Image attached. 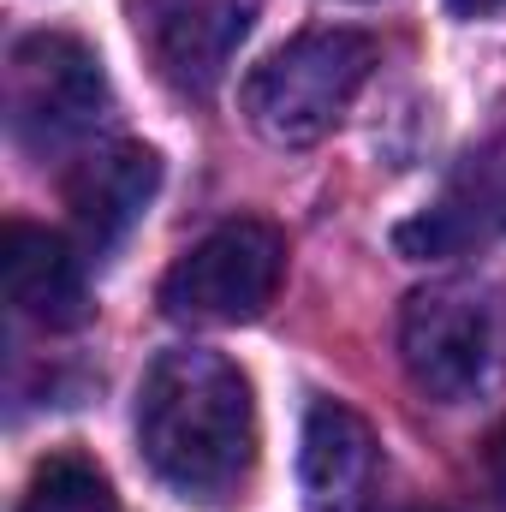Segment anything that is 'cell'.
I'll return each instance as SVG.
<instances>
[{"mask_svg": "<svg viewBox=\"0 0 506 512\" xmlns=\"http://www.w3.org/2000/svg\"><path fill=\"white\" fill-rule=\"evenodd\" d=\"M161 185V155L143 143H102L66 173V215L90 251H114L143 221L149 197Z\"/></svg>", "mask_w": 506, "mask_h": 512, "instance_id": "9", "label": "cell"}, {"mask_svg": "<svg viewBox=\"0 0 506 512\" xmlns=\"http://www.w3.org/2000/svg\"><path fill=\"white\" fill-rule=\"evenodd\" d=\"M131 36L161 84L215 96L256 24V0H126Z\"/></svg>", "mask_w": 506, "mask_h": 512, "instance_id": "5", "label": "cell"}, {"mask_svg": "<svg viewBox=\"0 0 506 512\" xmlns=\"http://www.w3.org/2000/svg\"><path fill=\"white\" fill-rule=\"evenodd\" d=\"M143 465L197 507H227L256 471L251 382L221 352H161L137 387Z\"/></svg>", "mask_w": 506, "mask_h": 512, "instance_id": "1", "label": "cell"}, {"mask_svg": "<svg viewBox=\"0 0 506 512\" xmlns=\"http://www.w3.org/2000/svg\"><path fill=\"white\" fill-rule=\"evenodd\" d=\"M489 233H506V126L489 143H477L465 155L459 179L447 185V197L435 209H423L417 221H405L393 239L405 256L429 262V256H459Z\"/></svg>", "mask_w": 506, "mask_h": 512, "instance_id": "10", "label": "cell"}, {"mask_svg": "<svg viewBox=\"0 0 506 512\" xmlns=\"http://www.w3.org/2000/svg\"><path fill=\"white\" fill-rule=\"evenodd\" d=\"M0 280H6V304L48 328V334H66V328H84L90 322V286H84V256H72V245L48 227H30V221H6L0 233Z\"/></svg>", "mask_w": 506, "mask_h": 512, "instance_id": "8", "label": "cell"}, {"mask_svg": "<svg viewBox=\"0 0 506 512\" xmlns=\"http://www.w3.org/2000/svg\"><path fill=\"white\" fill-rule=\"evenodd\" d=\"M459 18H495V12H506V0H447Z\"/></svg>", "mask_w": 506, "mask_h": 512, "instance_id": "13", "label": "cell"}, {"mask_svg": "<svg viewBox=\"0 0 506 512\" xmlns=\"http://www.w3.org/2000/svg\"><path fill=\"white\" fill-rule=\"evenodd\" d=\"M399 364L417 393L459 405L489 376V316L465 286H423L399 310Z\"/></svg>", "mask_w": 506, "mask_h": 512, "instance_id": "6", "label": "cell"}, {"mask_svg": "<svg viewBox=\"0 0 506 512\" xmlns=\"http://www.w3.org/2000/svg\"><path fill=\"white\" fill-rule=\"evenodd\" d=\"M18 512H120V495L108 483V471L84 453H48L30 483Z\"/></svg>", "mask_w": 506, "mask_h": 512, "instance_id": "11", "label": "cell"}, {"mask_svg": "<svg viewBox=\"0 0 506 512\" xmlns=\"http://www.w3.org/2000/svg\"><path fill=\"white\" fill-rule=\"evenodd\" d=\"M108 114V72L72 30H30L6 54V131L24 149H60Z\"/></svg>", "mask_w": 506, "mask_h": 512, "instance_id": "4", "label": "cell"}, {"mask_svg": "<svg viewBox=\"0 0 506 512\" xmlns=\"http://www.w3.org/2000/svg\"><path fill=\"white\" fill-rule=\"evenodd\" d=\"M370 66H376V42L364 30H340V24L304 30L245 78L239 108L256 137L280 149H304L346 120L352 96L370 84Z\"/></svg>", "mask_w": 506, "mask_h": 512, "instance_id": "2", "label": "cell"}, {"mask_svg": "<svg viewBox=\"0 0 506 512\" xmlns=\"http://www.w3.org/2000/svg\"><path fill=\"white\" fill-rule=\"evenodd\" d=\"M483 459H489V477H495V489L506 495V417L489 429V447H483Z\"/></svg>", "mask_w": 506, "mask_h": 512, "instance_id": "12", "label": "cell"}, {"mask_svg": "<svg viewBox=\"0 0 506 512\" xmlns=\"http://www.w3.org/2000/svg\"><path fill=\"white\" fill-rule=\"evenodd\" d=\"M286 280V233L274 221H221L209 239H197L161 280V310L173 322L203 328H239L256 322Z\"/></svg>", "mask_w": 506, "mask_h": 512, "instance_id": "3", "label": "cell"}, {"mask_svg": "<svg viewBox=\"0 0 506 512\" xmlns=\"http://www.w3.org/2000/svg\"><path fill=\"white\" fill-rule=\"evenodd\" d=\"M423 512H441V507H423Z\"/></svg>", "mask_w": 506, "mask_h": 512, "instance_id": "14", "label": "cell"}, {"mask_svg": "<svg viewBox=\"0 0 506 512\" xmlns=\"http://www.w3.org/2000/svg\"><path fill=\"white\" fill-rule=\"evenodd\" d=\"M298 483H304L310 512H376V489H381L376 429L352 405L316 399L310 417H304V441H298Z\"/></svg>", "mask_w": 506, "mask_h": 512, "instance_id": "7", "label": "cell"}]
</instances>
